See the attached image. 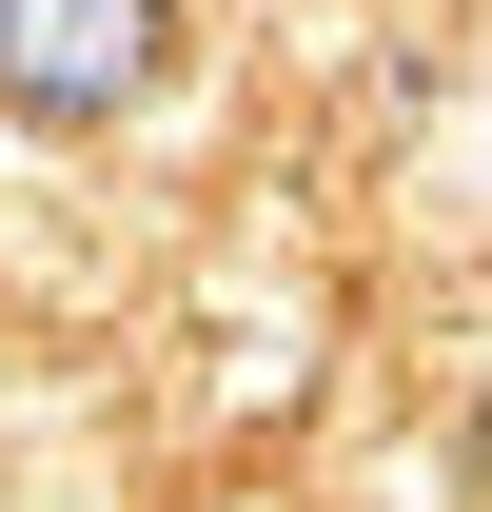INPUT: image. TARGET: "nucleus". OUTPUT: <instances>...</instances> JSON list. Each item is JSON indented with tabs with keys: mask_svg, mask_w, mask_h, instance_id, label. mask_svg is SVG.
<instances>
[{
	"mask_svg": "<svg viewBox=\"0 0 492 512\" xmlns=\"http://www.w3.org/2000/svg\"><path fill=\"white\" fill-rule=\"evenodd\" d=\"M158 79V0H0V99L20 119H119Z\"/></svg>",
	"mask_w": 492,
	"mask_h": 512,
	"instance_id": "1",
	"label": "nucleus"
},
{
	"mask_svg": "<svg viewBox=\"0 0 492 512\" xmlns=\"http://www.w3.org/2000/svg\"><path fill=\"white\" fill-rule=\"evenodd\" d=\"M473 512H492V414H473Z\"/></svg>",
	"mask_w": 492,
	"mask_h": 512,
	"instance_id": "2",
	"label": "nucleus"
}]
</instances>
